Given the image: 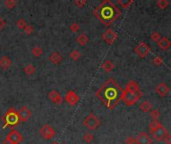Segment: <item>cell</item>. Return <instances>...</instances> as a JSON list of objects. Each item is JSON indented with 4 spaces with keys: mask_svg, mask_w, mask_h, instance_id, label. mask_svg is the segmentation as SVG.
I'll use <instances>...</instances> for the list:
<instances>
[{
    "mask_svg": "<svg viewBox=\"0 0 171 144\" xmlns=\"http://www.w3.org/2000/svg\"><path fill=\"white\" fill-rule=\"evenodd\" d=\"M122 92L123 90L120 88V86L114 82L113 79H109L108 82L103 85L100 90L97 91L96 95L109 109H113L121 99Z\"/></svg>",
    "mask_w": 171,
    "mask_h": 144,
    "instance_id": "1",
    "label": "cell"
},
{
    "mask_svg": "<svg viewBox=\"0 0 171 144\" xmlns=\"http://www.w3.org/2000/svg\"><path fill=\"white\" fill-rule=\"evenodd\" d=\"M95 14L104 25L108 26L119 17L120 10L114 5L110 0H105L100 6H98L96 11H95Z\"/></svg>",
    "mask_w": 171,
    "mask_h": 144,
    "instance_id": "2",
    "label": "cell"
},
{
    "mask_svg": "<svg viewBox=\"0 0 171 144\" xmlns=\"http://www.w3.org/2000/svg\"><path fill=\"white\" fill-rule=\"evenodd\" d=\"M2 121L4 122L3 128H6L7 126H16L20 122V120L18 118L17 111L14 108H9L8 111L4 114L2 117Z\"/></svg>",
    "mask_w": 171,
    "mask_h": 144,
    "instance_id": "3",
    "label": "cell"
},
{
    "mask_svg": "<svg viewBox=\"0 0 171 144\" xmlns=\"http://www.w3.org/2000/svg\"><path fill=\"white\" fill-rule=\"evenodd\" d=\"M142 92L139 90L137 92H132V91H128L126 89L123 90L121 99L125 102L127 106H131V105H134L138 100L141 98Z\"/></svg>",
    "mask_w": 171,
    "mask_h": 144,
    "instance_id": "4",
    "label": "cell"
},
{
    "mask_svg": "<svg viewBox=\"0 0 171 144\" xmlns=\"http://www.w3.org/2000/svg\"><path fill=\"white\" fill-rule=\"evenodd\" d=\"M84 125L86 126L89 130H96L100 126V119L93 113H89L86 118L84 119Z\"/></svg>",
    "mask_w": 171,
    "mask_h": 144,
    "instance_id": "5",
    "label": "cell"
},
{
    "mask_svg": "<svg viewBox=\"0 0 171 144\" xmlns=\"http://www.w3.org/2000/svg\"><path fill=\"white\" fill-rule=\"evenodd\" d=\"M39 133L45 140H49L52 137H54L56 134L55 130L51 127V125H49V124H45V125L42 126L39 130Z\"/></svg>",
    "mask_w": 171,
    "mask_h": 144,
    "instance_id": "6",
    "label": "cell"
},
{
    "mask_svg": "<svg viewBox=\"0 0 171 144\" xmlns=\"http://www.w3.org/2000/svg\"><path fill=\"white\" fill-rule=\"evenodd\" d=\"M135 52L140 58H144L150 52V47L149 45L145 42H140L138 45L135 47Z\"/></svg>",
    "mask_w": 171,
    "mask_h": 144,
    "instance_id": "7",
    "label": "cell"
},
{
    "mask_svg": "<svg viewBox=\"0 0 171 144\" xmlns=\"http://www.w3.org/2000/svg\"><path fill=\"white\" fill-rule=\"evenodd\" d=\"M6 139L11 144H19V143L22 142L23 136L19 131L15 130V129H13V130H11L10 132L8 133V135L6 136Z\"/></svg>",
    "mask_w": 171,
    "mask_h": 144,
    "instance_id": "8",
    "label": "cell"
},
{
    "mask_svg": "<svg viewBox=\"0 0 171 144\" xmlns=\"http://www.w3.org/2000/svg\"><path fill=\"white\" fill-rule=\"evenodd\" d=\"M152 134V137H153L154 140L156 141H163L164 140V138L166 137V135L168 134V131H167V129H166L162 124L156 129V130L153 132V133H151Z\"/></svg>",
    "mask_w": 171,
    "mask_h": 144,
    "instance_id": "9",
    "label": "cell"
},
{
    "mask_svg": "<svg viewBox=\"0 0 171 144\" xmlns=\"http://www.w3.org/2000/svg\"><path fill=\"white\" fill-rule=\"evenodd\" d=\"M102 38L108 45H112L117 39V33L112 29H107L102 34Z\"/></svg>",
    "mask_w": 171,
    "mask_h": 144,
    "instance_id": "10",
    "label": "cell"
},
{
    "mask_svg": "<svg viewBox=\"0 0 171 144\" xmlns=\"http://www.w3.org/2000/svg\"><path fill=\"white\" fill-rule=\"evenodd\" d=\"M17 114H18V118L20 120V122H26L27 120L30 119L32 112L27 106H23L19 111H17Z\"/></svg>",
    "mask_w": 171,
    "mask_h": 144,
    "instance_id": "11",
    "label": "cell"
},
{
    "mask_svg": "<svg viewBox=\"0 0 171 144\" xmlns=\"http://www.w3.org/2000/svg\"><path fill=\"white\" fill-rule=\"evenodd\" d=\"M65 101L69 105H71V106H73V105L77 104L79 102V96L76 94L74 91L69 90L68 92L65 94Z\"/></svg>",
    "mask_w": 171,
    "mask_h": 144,
    "instance_id": "12",
    "label": "cell"
},
{
    "mask_svg": "<svg viewBox=\"0 0 171 144\" xmlns=\"http://www.w3.org/2000/svg\"><path fill=\"white\" fill-rule=\"evenodd\" d=\"M48 97L52 102L56 105H61L63 103V97L61 96V94L56 90H52L48 93Z\"/></svg>",
    "mask_w": 171,
    "mask_h": 144,
    "instance_id": "13",
    "label": "cell"
},
{
    "mask_svg": "<svg viewBox=\"0 0 171 144\" xmlns=\"http://www.w3.org/2000/svg\"><path fill=\"white\" fill-rule=\"evenodd\" d=\"M152 140L150 136L146 132L142 131L138 134V136L135 138V144H151Z\"/></svg>",
    "mask_w": 171,
    "mask_h": 144,
    "instance_id": "14",
    "label": "cell"
},
{
    "mask_svg": "<svg viewBox=\"0 0 171 144\" xmlns=\"http://www.w3.org/2000/svg\"><path fill=\"white\" fill-rule=\"evenodd\" d=\"M155 91H156V93L160 95V97L163 98V97H165V96L168 94V92H169V87L165 83L161 82V83H159L157 86H156Z\"/></svg>",
    "mask_w": 171,
    "mask_h": 144,
    "instance_id": "15",
    "label": "cell"
},
{
    "mask_svg": "<svg viewBox=\"0 0 171 144\" xmlns=\"http://www.w3.org/2000/svg\"><path fill=\"white\" fill-rule=\"evenodd\" d=\"M170 45H171V42H170V40L168 39L167 37L160 38V40L158 41V46L162 50H167V49H169Z\"/></svg>",
    "mask_w": 171,
    "mask_h": 144,
    "instance_id": "16",
    "label": "cell"
},
{
    "mask_svg": "<svg viewBox=\"0 0 171 144\" xmlns=\"http://www.w3.org/2000/svg\"><path fill=\"white\" fill-rule=\"evenodd\" d=\"M49 60L53 63L54 65H57L59 64L61 60H62V56L60 55V53L58 52H53V53H51L50 56H49Z\"/></svg>",
    "mask_w": 171,
    "mask_h": 144,
    "instance_id": "17",
    "label": "cell"
},
{
    "mask_svg": "<svg viewBox=\"0 0 171 144\" xmlns=\"http://www.w3.org/2000/svg\"><path fill=\"white\" fill-rule=\"evenodd\" d=\"M126 90L128 91H132V92H137V91H139V85L137 84V82H135L134 80H130L129 82L126 84V87H125Z\"/></svg>",
    "mask_w": 171,
    "mask_h": 144,
    "instance_id": "18",
    "label": "cell"
},
{
    "mask_svg": "<svg viewBox=\"0 0 171 144\" xmlns=\"http://www.w3.org/2000/svg\"><path fill=\"white\" fill-rule=\"evenodd\" d=\"M11 66V60L7 56H3L0 58V67L4 70H7Z\"/></svg>",
    "mask_w": 171,
    "mask_h": 144,
    "instance_id": "19",
    "label": "cell"
},
{
    "mask_svg": "<svg viewBox=\"0 0 171 144\" xmlns=\"http://www.w3.org/2000/svg\"><path fill=\"white\" fill-rule=\"evenodd\" d=\"M139 108H140L141 111H143V112H149L152 109V103L150 101L145 100V101L141 102V104L139 105Z\"/></svg>",
    "mask_w": 171,
    "mask_h": 144,
    "instance_id": "20",
    "label": "cell"
},
{
    "mask_svg": "<svg viewBox=\"0 0 171 144\" xmlns=\"http://www.w3.org/2000/svg\"><path fill=\"white\" fill-rule=\"evenodd\" d=\"M113 68H114V64L112 63L110 60H106V61L103 62L102 69L105 71V72H110V71L113 70Z\"/></svg>",
    "mask_w": 171,
    "mask_h": 144,
    "instance_id": "21",
    "label": "cell"
},
{
    "mask_svg": "<svg viewBox=\"0 0 171 144\" xmlns=\"http://www.w3.org/2000/svg\"><path fill=\"white\" fill-rule=\"evenodd\" d=\"M160 125H161V123L158 121V120H152V121L150 122V124H149V131H150V133H153Z\"/></svg>",
    "mask_w": 171,
    "mask_h": 144,
    "instance_id": "22",
    "label": "cell"
},
{
    "mask_svg": "<svg viewBox=\"0 0 171 144\" xmlns=\"http://www.w3.org/2000/svg\"><path fill=\"white\" fill-rule=\"evenodd\" d=\"M89 41V38L85 35V34H81V35H79L77 37V42H78V44L79 45H81V46H84V45H86L87 43Z\"/></svg>",
    "mask_w": 171,
    "mask_h": 144,
    "instance_id": "23",
    "label": "cell"
},
{
    "mask_svg": "<svg viewBox=\"0 0 171 144\" xmlns=\"http://www.w3.org/2000/svg\"><path fill=\"white\" fill-rule=\"evenodd\" d=\"M42 53H43V51H42L41 49V47L40 46H35V47H33V49H32V54L34 57H40L42 55Z\"/></svg>",
    "mask_w": 171,
    "mask_h": 144,
    "instance_id": "24",
    "label": "cell"
},
{
    "mask_svg": "<svg viewBox=\"0 0 171 144\" xmlns=\"http://www.w3.org/2000/svg\"><path fill=\"white\" fill-rule=\"evenodd\" d=\"M35 70H36V68L32 64H28L27 66L24 67V72L27 75H32L35 72Z\"/></svg>",
    "mask_w": 171,
    "mask_h": 144,
    "instance_id": "25",
    "label": "cell"
},
{
    "mask_svg": "<svg viewBox=\"0 0 171 144\" xmlns=\"http://www.w3.org/2000/svg\"><path fill=\"white\" fill-rule=\"evenodd\" d=\"M150 117L153 119V120H158L159 116H160V112L158 109H151L150 111Z\"/></svg>",
    "mask_w": 171,
    "mask_h": 144,
    "instance_id": "26",
    "label": "cell"
},
{
    "mask_svg": "<svg viewBox=\"0 0 171 144\" xmlns=\"http://www.w3.org/2000/svg\"><path fill=\"white\" fill-rule=\"evenodd\" d=\"M93 139H94V136H93V134H91L90 132H87V133H85L84 134V136H83V140L86 142V143H91L93 141Z\"/></svg>",
    "mask_w": 171,
    "mask_h": 144,
    "instance_id": "27",
    "label": "cell"
},
{
    "mask_svg": "<svg viewBox=\"0 0 171 144\" xmlns=\"http://www.w3.org/2000/svg\"><path fill=\"white\" fill-rule=\"evenodd\" d=\"M80 57H81V53L78 51V50H73L72 52L70 53V58L72 60H78Z\"/></svg>",
    "mask_w": 171,
    "mask_h": 144,
    "instance_id": "28",
    "label": "cell"
},
{
    "mask_svg": "<svg viewBox=\"0 0 171 144\" xmlns=\"http://www.w3.org/2000/svg\"><path fill=\"white\" fill-rule=\"evenodd\" d=\"M118 2L123 8H128L132 4V0H118Z\"/></svg>",
    "mask_w": 171,
    "mask_h": 144,
    "instance_id": "29",
    "label": "cell"
},
{
    "mask_svg": "<svg viewBox=\"0 0 171 144\" xmlns=\"http://www.w3.org/2000/svg\"><path fill=\"white\" fill-rule=\"evenodd\" d=\"M157 5L161 9H165L166 7L168 6V1H167V0H158Z\"/></svg>",
    "mask_w": 171,
    "mask_h": 144,
    "instance_id": "30",
    "label": "cell"
},
{
    "mask_svg": "<svg viewBox=\"0 0 171 144\" xmlns=\"http://www.w3.org/2000/svg\"><path fill=\"white\" fill-rule=\"evenodd\" d=\"M160 38H161V36L158 32H153L151 34V40L154 41V42H158L160 40Z\"/></svg>",
    "mask_w": 171,
    "mask_h": 144,
    "instance_id": "31",
    "label": "cell"
},
{
    "mask_svg": "<svg viewBox=\"0 0 171 144\" xmlns=\"http://www.w3.org/2000/svg\"><path fill=\"white\" fill-rule=\"evenodd\" d=\"M162 63H163V60H162V58H161L160 56H156L155 58L153 59V64L156 65V66L162 65Z\"/></svg>",
    "mask_w": 171,
    "mask_h": 144,
    "instance_id": "32",
    "label": "cell"
},
{
    "mask_svg": "<svg viewBox=\"0 0 171 144\" xmlns=\"http://www.w3.org/2000/svg\"><path fill=\"white\" fill-rule=\"evenodd\" d=\"M5 5L8 9H12L14 6H15V1H14V0H6Z\"/></svg>",
    "mask_w": 171,
    "mask_h": 144,
    "instance_id": "33",
    "label": "cell"
},
{
    "mask_svg": "<svg viewBox=\"0 0 171 144\" xmlns=\"http://www.w3.org/2000/svg\"><path fill=\"white\" fill-rule=\"evenodd\" d=\"M125 144H135V138H133L131 136H128L126 139H125Z\"/></svg>",
    "mask_w": 171,
    "mask_h": 144,
    "instance_id": "34",
    "label": "cell"
},
{
    "mask_svg": "<svg viewBox=\"0 0 171 144\" xmlns=\"http://www.w3.org/2000/svg\"><path fill=\"white\" fill-rule=\"evenodd\" d=\"M27 25V24L25 23V21L24 20H19L18 22H17V26H18V28H21V29H24V27Z\"/></svg>",
    "mask_w": 171,
    "mask_h": 144,
    "instance_id": "35",
    "label": "cell"
},
{
    "mask_svg": "<svg viewBox=\"0 0 171 144\" xmlns=\"http://www.w3.org/2000/svg\"><path fill=\"white\" fill-rule=\"evenodd\" d=\"M24 31H25L26 34H31V33L33 32V27L29 26V25H26L24 27Z\"/></svg>",
    "mask_w": 171,
    "mask_h": 144,
    "instance_id": "36",
    "label": "cell"
},
{
    "mask_svg": "<svg viewBox=\"0 0 171 144\" xmlns=\"http://www.w3.org/2000/svg\"><path fill=\"white\" fill-rule=\"evenodd\" d=\"M85 0H74V3H75V5H77L78 7H81L83 6L84 4H85Z\"/></svg>",
    "mask_w": 171,
    "mask_h": 144,
    "instance_id": "37",
    "label": "cell"
},
{
    "mask_svg": "<svg viewBox=\"0 0 171 144\" xmlns=\"http://www.w3.org/2000/svg\"><path fill=\"white\" fill-rule=\"evenodd\" d=\"M166 144H171V135L168 133L167 135H166V137L164 138V140H163Z\"/></svg>",
    "mask_w": 171,
    "mask_h": 144,
    "instance_id": "38",
    "label": "cell"
},
{
    "mask_svg": "<svg viewBox=\"0 0 171 144\" xmlns=\"http://www.w3.org/2000/svg\"><path fill=\"white\" fill-rule=\"evenodd\" d=\"M78 29H79L78 24H77V23H73V24H72V26H71V31L75 32V31H77Z\"/></svg>",
    "mask_w": 171,
    "mask_h": 144,
    "instance_id": "39",
    "label": "cell"
},
{
    "mask_svg": "<svg viewBox=\"0 0 171 144\" xmlns=\"http://www.w3.org/2000/svg\"><path fill=\"white\" fill-rule=\"evenodd\" d=\"M4 25H5V22H4V21L2 20V19L0 18V29H1V28H2Z\"/></svg>",
    "mask_w": 171,
    "mask_h": 144,
    "instance_id": "40",
    "label": "cell"
},
{
    "mask_svg": "<svg viewBox=\"0 0 171 144\" xmlns=\"http://www.w3.org/2000/svg\"><path fill=\"white\" fill-rule=\"evenodd\" d=\"M2 144H11V143L9 142V141L7 140V139H5V140H4V141L2 142Z\"/></svg>",
    "mask_w": 171,
    "mask_h": 144,
    "instance_id": "41",
    "label": "cell"
},
{
    "mask_svg": "<svg viewBox=\"0 0 171 144\" xmlns=\"http://www.w3.org/2000/svg\"><path fill=\"white\" fill-rule=\"evenodd\" d=\"M53 144H57V143H53Z\"/></svg>",
    "mask_w": 171,
    "mask_h": 144,
    "instance_id": "42",
    "label": "cell"
}]
</instances>
